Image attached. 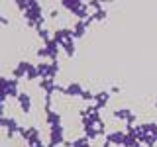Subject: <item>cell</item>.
Returning a JSON list of instances; mask_svg holds the SVG:
<instances>
[{
    "label": "cell",
    "mask_w": 157,
    "mask_h": 147,
    "mask_svg": "<svg viewBox=\"0 0 157 147\" xmlns=\"http://www.w3.org/2000/svg\"><path fill=\"white\" fill-rule=\"evenodd\" d=\"M85 92V88H82V85H78V82H69V85L65 86V94L67 98H78L81 100V94Z\"/></svg>",
    "instance_id": "obj_6"
},
{
    "label": "cell",
    "mask_w": 157,
    "mask_h": 147,
    "mask_svg": "<svg viewBox=\"0 0 157 147\" xmlns=\"http://www.w3.org/2000/svg\"><path fill=\"white\" fill-rule=\"evenodd\" d=\"M61 51L65 53V55H67L69 59H71V57H75V55H77V45H75V39H73V37H71V39H67V41L61 45Z\"/></svg>",
    "instance_id": "obj_9"
},
{
    "label": "cell",
    "mask_w": 157,
    "mask_h": 147,
    "mask_svg": "<svg viewBox=\"0 0 157 147\" xmlns=\"http://www.w3.org/2000/svg\"><path fill=\"white\" fill-rule=\"evenodd\" d=\"M28 67H29V61H18L16 63V67L12 69V75L10 77H14V78H26V75H28Z\"/></svg>",
    "instance_id": "obj_7"
},
{
    "label": "cell",
    "mask_w": 157,
    "mask_h": 147,
    "mask_svg": "<svg viewBox=\"0 0 157 147\" xmlns=\"http://www.w3.org/2000/svg\"><path fill=\"white\" fill-rule=\"evenodd\" d=\"M63 147H90V139H88L86 135L75 137V139H67Z\"/></svg>",
    "instance_id": "obj_8"
},
{
    "label": "cell",
    "mask_w": 157,
    "mask_h": 147,
    "mask_svg": "<svg viewBox=\"0 0 157 147\" xmlns=\"http://www.w3.org/2000/svg\"><path fill=\"white\" fill-rule=\"evenodd\" d=\"M110 94H112V92H108V90L94 92V108H96L98 112H102L108 104H110Z\"/></svg>",
    "instance_id": "obj_4"
},
{
    "label": "cell",
    "mask_w": 157,
    "mask_h": 147,
    "mask_svg": "<svg viewBox=\"0 0 157 147\" xmlns=\"http://www.w3.org/2000/svg\"><path fill=\"white\" fill-rule=\"evenodd\" d=\"M26 147H29V145H26Z\"/></svg>",
    "instance_id": "obj_11"
},
{
    "label": "cell",
    "mask_w": 157,
    "mask_h": 147,
    "mask_svg": "<svg viewBox=\"0 0 157 147\" xmlns=\"http://www.w3.org/2000/svg\"><path fill=\"white\" fill-rule=\"evenodd\" d=\"M16 104L20 106V110L24 112V114H32V110H33V100H32V94L29 92H26V90H22L18 94V98H16Z\"/></svg>",
    "instance_id": "obj_3"
},
{
    "label": "cell",
    "mask_w": 157,
    "mask_h": 147,
    "mask_svg": "<svg viewBox=\"0 0 157 147\" xmlns=\"http://www.w3.org/2000/svg\"><path fill=\"white\" fill-rule=\"evenodd\" d=\"M112 116H114V120H122L126 126H136V120H137V116L132 112V108H126V106L114 108Z\"/></svg>",
    "instance_id": "obj_2"
},
{
    "label": "cell",
    "mask_w": 157,
    "mask_h": 147,
    "mask_svg": "<svg viewBox=\"0 0 157 147\" xmlns=\"http://www.w3.org/2000/svg\"><path fill=\"white\" fill-rule=\"evenodd\" d=\"M81 100H82V102H94V92H92V90H86V88H85V92L81 94Z\"/></svg>",
    "instance_id": "obj_10"
},
{
    "label": "cell",
    "mask_w": 157,
    "mask_h": 147,
    "mask_svg": "<svg viewBox=\"0 0 157 147\" xmlns=\"http://www.w3.org/2000/svg\"><path fill=\"white\" fill-rule=\"evenodd\" d=\"M86 28H88V24L85 22V20H77L75 24L71 26V29H73V39H82L86 36Z\"/></svg>",
    "instance_id": "obj_5"
},
{
    "label": "cell",
    "mask_w": 157,
    "mask_h": 147,
    "mask_svg": "<svg viewBox=\"0 0 157 147\" xmlns=\"http://www.w3.org/2000/svg\"><path fill=\"white\" fill-rule=\"evenodd\" d=\"M22 92V88H20V81L10 75H4L2 77V100H16L18 94Z\"/></svg>",
    "instance_id": "obj_1"
}]
</instances>
